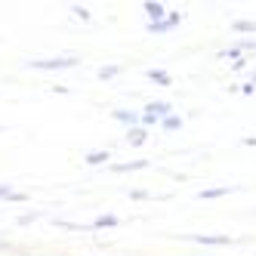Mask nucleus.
<instances>
[{"instance_id":"nucleus-1","label":"nucleus","mask_w":256,"mask_h":256,"mask_svg":"<svg viewBox=\"0 0 256 256\" xmlns=\"http://www.w3.org/2000/svg\"><path fill=\"white\" fill-rule=\"evenodd\" d=\"M80 59L78 56H62V59H31L28 68H38V71H65V68H78Z\"/></svg>"},{"instance_id":"nucleus-2","label":"nucleus","mask_w":256,"mask_h":256,"mask_svg":"<svg viewBox=\"0 0 256 256\" xmlns=\"http://www.w3.org/2000/svg\"><path fill=\"white\" fill-rule=\"evenodd\" d=\"M145 12H148V19L152 22H160V19H167V10H164V4H158V0H148V4H142Z\"/></svg>"},{"instance_id":"nucleus-3","label":"nucleus","mask_w":256,"mask_h":256,"mask_svg":"<svg viewBox=\"0 0 256 256\" xmlns=\"http://www.w3.org/2000/svg\"><path fill=\"white\" fill-rule=\"evenodd\" d=\"M173 25H179V12H167V19L152 22V25H148V31H152V34H160L164 28H173Z\"/></svg>"},{"instance_id":"nucleus-4","label":"nucleus","mask_w":256,"mask_h":256,"mask_svg":"<svg viewBox=\"0 0 256 256\" xmlns=\"http://www.w3.org/2000/svg\"><path fill=\"white\" fill-rule=\"evenodd\" d=\"M170 108H173L170 102H152L148 108H145V112H148V114H154L158 120H164V118H167V114H170Z\"/></svg>"},{"instance_id":"nucleus-5","label":"nucleus","mask_w":256,"mask_h":256,"mask_svg":"<svg viewBox=\"0 0 256 256\" xmlns=\"http://www.w3.org/2000/svg\"><path fill=\"white\" fill-rule=\"evenodd\" d=\"M192 241H198V244H228V238L226 234H194Z\"/></svg>"},{"instance_id":"nucleus-6","label":"nucleus","mask_w":256,"mask_h":256,"mask_svg":"<svg viewBox=\"0 0 256 256\" xmlns=\"http://www.w3.org/2000/svg\"><path fill=\"white\" fill-rule=\"evenodd\" d=\"M148 80H154V84H160V86H170V84H173V78L167 74V71H160V68H152V71H148Z\"/></svg>"},{"instance_id":"nucleus-7","label":"nucleus","mask_w":256,"mask_h":256,"mask_svg":"<svg viewBox=\"0 0 256 256\" xmlns=\"http://www.w3.org/2000/svg\"><path fill=\"white\" fill-rule=\"evenodd\" d=\"M145 139H148V130H142V126H133V130L126 133V142L130 145H142Z\"/></svg>"},{"instance_id":"nucleus-8","label":"nucleus","mask_w":256,"mask_h":256,"mask_svg":"<svg viewBox=\"0 0 256 256\" xmlns=\"http://www.w3.org/2000/svg\"><path fill=\"white\" fill-rule=\"evenodd\" d=\"M84 160L90 164V167H96V164H108V152H86Z\"/></svg>"},{"instance_id":"nucleus-9","label":"nucleus","mask_w":256,"mask_h":256,"mask_svg":"<svg viewBox=\"0 0 256 256\" xmlns=\"http://www.w3.org/2000/svg\"><path fill=\"white\" fill-rule=\"evenodd\" d=\"M148 160H133V164H114V170L118 173H133V170H142Z\"/></svg>"},{"instance_id":"nucleus-10","label":"nucleus","mask_w":256,"mask_h":256,"mask_svg":"<svg viewBox=\"0 0 256 256\" xmlns=\"http://www.w3.org/2000/svg\"><path fill=\"white\" fill-rule=\"evenodd\" d=\"M112 226H118V216H112V213H105V216H99L96 222H93V228H112Z\"/></svg>"},{"instance_id":"nucleus-11","label":"nucleus","mask_w":256,"mask_h":256,"mask_svg":"<svg viewBox=\"0 0 256 256\" xmlns=\"http://www.w3.org/2000/svg\"><path fill=\"white\" fill-rule=\"evenodd\" d=\"M232 28H234V31H241V34H256V22H244V19H238Z\"/></svg>"},{"instance_id":"nucleus-12","label":"nucleus","mask_w":256,"mask_h":256,"mask_svg":"<svg viewBox=\"0 0 256 256\" xmlns=\"http://www.w3.org/2000/svg\"><path fill=\"white\" fill-rule=\"evenodd\" d=\"M160 126H164V130H179V126H182V118H176V114H167V118L160 120Z\"/></svg>"},{"instance_id":"nucleus-13","label":"nucleus","mask_w":256,"mask_h":256,"mask_svg":"<svg viewBox=\"0 0 256 256\" xmlns=\"http://www.w3.org/2000/svg\"><path fill=\"white\" fill-rule=\"evenodd\" d=\"M25 194H19V192H12L10 186H0V200H22Z\"/></svg>"},{"instance_id":"nucleus-14","label":"nucleus","mask_w":256,"mask_h":256,"mask_svg":"<svg viewBox=\"0 0 256 256\" xmlns=\"http://www.w3.org/2000/svg\"><path fill=\"white\" fill-rule=\"evenodd\" d=\"M114 118H118V120H120V124H130V126H133V124H136V120H139V118H136V114H133V112H124V108H118V112H114Z\"/></svg>"},{"instance_id":"nucleus-15","label":"nucleus","mask_w":256,"mask_h":256,"mask_svg":"<svg viewBox=\"0 0 256 256\" xmlns=\"http://www.w3.org/2000/svg\"><path fill=\"white\" fill-rule=\"evenodd\" d=\"M118 71H120L118 65H105V68H99V80H108V78H114Z\"/></svg>"},{"instance_id":"nucleus-16","label":"nucleus","mask_w":256,"mask_h":256,"mask_svg":"<svg viewBox=\"0 0 256 256\" xmlns=\"http://www.w3.org/2000/svg\"><path fill=\"white\" fill-rule=\"evenodd\" d=\"M228 194V188H207V192H200V198H222Z\"/></svg>"},{"instance_id":"nucleus-17","label":"nucleus","mask_w":256,"mask_h":256,"mask_svg":"<svg viewBox=\"0 0 256 256\" xmlns=\"http://www.w3.org/2000/svg\"><path fill=\"white\" fill-rule=\"evenodd\" d=\"M34 219H38V213H22L19 219H16V222H19V226L25 228V226H31V222H34Z\"/></svg>"},{"instance_id":"nucleus-18","label":"nucleus","mask_w":256,"mask_h":256,"mask_svg":"<svg viewBox=\"0 0 256 256\" xmlns=\"http://www.w3.org/2000/svg\"><path fill=\"white\" fill-rule=\"evenodd\" d=\"M71 10H74V16H80V19H90V12L84 6H71Z\"/></svg>"},{"instance_id":"nucleus-19","label":"nucleus","mask_w":256,"mask_h":256,"mask_svg":"<svg viewBox=\"0 0 256 256\" xmlns=\"http://www.w3.org/2000/svg\"><path fill=\"white\" fill-rule=\"evenodd\" d=\"M0 130H4V126H0Z\"/></svg>"}]
</instances>
